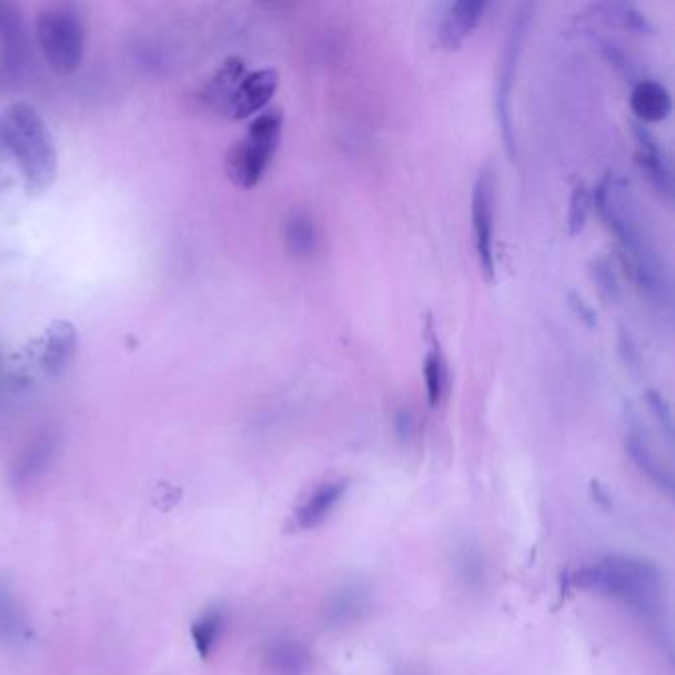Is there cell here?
<instances>
[{
  "mask_svg": "<svg viewBox=\"0 0 675 675\" xmlns=\"http://www.w3.org/2000/svg\"><path fill=\"white\" fill-rule=\"evenodd\" d=\"M0 147L19 164L30 192H44L56 181L58 153L44 119L32 105L12 103L0 115Z\"/></svg>",
  "mask_w": 675,
  "mask_h": 675,
  "instance_id": "7a4b0ae2",
  "label": "cell"
},
{
  "mask_svg": "<svg viewBox=\"0 0 675 675\" xmlns=\"http://www.w3.org/2000/svg\"><path fill=\"white\" fill-rule=\"evenodd\" d=\"M495 169L485 163L475 177L472 191V224H474L475 250L482 278L487 283H495Z\"/></svg>",
  "mask_w": 675,
  "mask_h": 675,
  "instance_id": "52a82bcc",
  "label": "cell"
},
{
  "mask_svg": "<svg viewBox=\"0 0 675 675\" xmlns=\"http://www.w3.org/2000/svg\"><path fill=\"white\" fill-rule=\"evenodd\" d=\"M571 581L584 593L614 598L639 612L652 611L659 594L656 566L624 555H611L598 563L583 566Z\"/></svg>",
  "mask_w": 675,
  "mask_h": 675,
  "instance_id": "3957f363",
  "label": "cell"
},
{
  "mask_svg": "<svg viewBox=\"0 0 675 675\" xmlns=\"http://www.w3.org/2000/svg\"><path fill=\"white\" fill-rule=\"evenodd\" d=\"M264 664L272 675H310L311 652L300 639H270L264 648Z\"/></svg>",
  "mask_w": 675,
  "mask_h": 675,
  "instance_id": "4fadbf2b",
  "label": "cell"
},
{
  "mask_svg": "<svg viewBox=\"0 0 675 675\" xmlns=\"http://www.w3.org/2000/svg\"><path fill=\"white\" fill-rule=\"evenodd\" d=\"M226 626V614L220 608H210L204 612L199 621H194L191 628L192 642L199 656L209 657L212 649L216 648L220 636Z\"/></svg>",
  "mask_w": 675,
  "mask_h": 675,
  "instance_id": "44dd1931",
  "label": "cell"
},
{
  "mask_svg": "<svg viewBox=\"0 0 675 675\" xmlns=\"http://www.w3.org/2000/svg\"><path fill=\"white\" fill-rule=\"evenodd\" d=\"M568 308H571V311L575 313L578 320L583 321L586 328H596V323H598L596 311L588 303L584 302L583 295H578L576 292L568 293Z\"/></svg>",
  "mask_w": 675,
  "mask_h": 675,
  "instance_id": "83f0119b",
  "label": "cell"
},
{
  "mask_svg": "<svg viewBox=\"0 0 675 675\" xmlns=\"http://www.w3.org/2000/svg\"><path fill=\"white\" fill-rule=\"evenodd\" d=\"M283 115L280 110L262 111L248 125L244 138L230 149L226 171L234 184L254 189L274 159L282 139Z\"/></svg>",
  "mask_w": 675,
  "mask_h": 675,
  "instance_id": "277c9868",
  "label": "cell"
},
{
  "mask_svg": "<svg viewBox=\"0 0 675 675\" xmlns=\"http://www.w3.org/2000/svg\"><path fill=\"white\" fill-rule=\"evenodd\" d=\"M593 206V194L584 183L575 184L568 201V214H566V229L568 236H578L586 226V220Z\"/></svg>",
  "mask_w": 675,
  "mask_h": 675,
  "instance_id": "d4e9b609",
  "label": "cell"
},
{
  "mask_svg": "<svg viewBox=\"0 0 675 675\" xmlns=\"http://www.w3.org/2000/svg\"><path fill=\"white\" fill-rule=\"evenodd\" d=\"M246 75V68L244 62L238 60V58H230L226 60V64L220 68V72L216 73L214 82L210 85V100L216 101L219 105H226L230 93L236 90L238 82Z\"/></svg>",
  "mask_w": 675,
  "mask_h": 675,
  "instance_id": "cb8c5ba5",
  "label": "cell"
},
{
  "mask_svg": "<svg viewBox=\"0 0 675 675\" xmlns=\"http://www.w3.org/2000/svg\"><path fill=\"white\" fill-rule=\"evenodd\" d=\"M646 402H648L652 414L656 416L659 429L666 432L667 439H672V434H674V420H672V409H669L666 399L662 396V393L649 389L648 393H646Z\"/></svg>",
  "mask_w": 675,
  "mask_h": 675,
  "instance_id": "4316f807",
  "label": "cell"
},
{
  "mask_svg": "<svg viewBox=\"0 0 675 675\" xmlns=\"http://www.w3.org/2000/svg\"><path fill=\"white\" fill-rule=\"evenodd\" d=\"M591 274H593L594 282L598 283L601 292L608 298V300H621V285L614 274V268L608 258H596L593 264H591Z\"/></svg>",
  "mask_w": 675,
  "mask_h": 675,
  "instance_id": "484cf974",
  "label": "cell"
},
{
  "mask_svg": "<svg viewBox=\"0 0 675 675\" xmlns=\"http://www.w3.org/2000/svg\"><path fill=\"white\" fill-rule=\"evenodd\" d=\"M626 450H628L632 462L638 466L639 472L654 482L657 487L672 492L674 490V477L669 470L657 462L656 454L649 450L648 442L639 434V430H629L626 439Z\"/></svg>",
  "mask_w": 675,
  "mask_h": 675,
  "instance_id": "d6986e66",
  "label": "cell"
},
{
  "mask_svg": "<svg viewBox=\"0 0 675 675\" xmlns=\"http://www.w3.org/2000/svg\"><path fill=\"white\" fill-rule=\"evenodd\" d=\"M424 381H426V396L432 409H436L440 402L444 401L447 393V384H450V371H447V361L440 343L432 338V347L426 353L424 359Z\"/></svg>",
  "mask_w": 675,
  "mask_h": 675,
  "instance_id": "ffe728a7",
  "label": "cell"
},
{
  "mask_svg": "<svg viewBox=\"0 0 675 675\" xmlns=\"http://www.w3.org/2000/svg\"><path fill=\"white\" fill-rule=\"evenodd\" d=\"M38 47L58 75H70L82 66L85 30L72 7H50L37 22Z\"/></svg>",
  "mask_w": 675,
  "mask_h": 675,
  "instance_id": "5b68a950",
  "label": "cell"
},
{
  "mask_svg": "<svg viewBox=\"0 0 675 675\" xmlns=\"http://www.w3.org/2000/svg\"><path fill=\"white\" fill-rule=\"evenodd\" d=\"M0 642L14 649L32 642L27 611L7 578H0Z\"/></svg>",
  "mask_w": 675,
  "mask_h": 675,
  "instance_id": "7c38bea8",
  "label": "cell"
},
{
  "mask_svg": "<svg viewBox=\"0 0 675 675\" xmlns=\"http://www.w3.org/2000/svg\"><path fill=\"white\" fill-rule=\"evenodd\" d=\"M487 2L484 0H457L447 7L436 30V42L442 50H460L484 19Z\"/></svg>",
  "mask_w": 675,
  "mask_h": 675,
  "instance_id": "8fae6325",
  "label": "cell"
},
{
  "mask_svg": "<svg viewBox=\"0 0 675 675\" xmlns=\"http://www.w3.org/2000/svg\"><path fill=\"white\" fill-rule=\"evenodd\" d=\"M594 12H601V14H603V17H598V19H604L606 22H611V24L614 22V24L626 28V30H632V32H636V34H652V24H649V20L646 19V14L639 12L636 7L626 4V2L596 4V7H594Z\"/></svg>",
  "mask_w": 675,
  "mask_h": 675,
  "instance_id": "7402d4cb",
  "label": "cell"
},
{
  "mask_svg": "<svg viewBox=\"0 0 675 675\" xmlns=\"http://www.w3.org/2000/svg\"><path fill=\"white\" fill-rule=\"evenodd\" d=\"M345 492H347V482H329L320 485L295 513L298 525L302 530L320 527L338 507L339 502L345 497Z\"/></svg>",
  "mask_w": 675,
  "mask_h": 675,
  "instance_id": "e0dca14e",
  "label": "cell"
},
{
  "mask_svg": "<svg viewBox=\"0 0 675 675\" xmlns=\"http://www.w3.org/2000/svg\"><path fill=\"white\" fill-rule=\"evenodd\" d=\"M621 351L624 361L629 366H638V351H636V345H634V339L629 335V331H626L624 328H621Z\"/></svg>",
  "mask_w": 675,
  "mask_h": 675,
  "instance_id": "f1b7e54d",
  "label": "cell"
},
{
  "mask_svg": "<svg viewBox=\"0 0 675 675\" xmlns=\"http://www.w3.org/2000/svg\"><path fill=\"white\" fill-rule=\"evenodd\" d=\"M27 64V38L14 7L0 2V82H17Z\"/></svg>",
  "mask_w": 675,
  "mask_h": 675,
  "instance_id": "30bf717a",
  "label": "cell"
},
{
  "mask_svg": "<svg viewBox=\"0 0 675 675\" xmlns=\"http://www.w3.org/2000/svg\"><path fill=\"white\" fill-rule=\"evenodd\" d=\"M56 454V439L52 434H42L34 442H30L22 454L17 457L10 480L17 487L32 485L42 475L47 474L48 466L52 464Z\"/></svg>",
  "mask_w": 675,
  "mask_h": 675,
  "instance_id": "5bb4252c",
  "label": "cell"
},
{
  "mask_svg": "<svg viewBox=\"0 0 675 675\" xmlns=\"http://www.w3.org/2000/svg\"><path fill=\"white\" fill-rule=\"evenodd\" d=\"M531 7L521 4L513 14L505 48H503L502 62H500V75H497V90H495V111H497V123L502 133L503 143L507 149V155L517 157V139H515V125H513V85L517 78L521 54H523V42L530 27Z\"/></svg>",
  "mask_w": 675,
  "mask_h": 675,
  "instance_id": "8992f818",
  "label": "cell"
},
{
  "mask_svg": "<svg viewBox=\"0 0 675 675\" xmlns=\"http://www.w3.org/2000/svg\"><path fill=\"white\" fill-rule=\"evenodd\" d=\"M283 240L288 252L300 260H310L318 254L320 248V232L310 212L303 209H293L285 219Z\"/></svg>",
  "mask_w": 675,
  "mask_h": 675,
  "instance_id": "ac0fdd59",
  "label": "cell"
},
{
  "mask_svg": "<svg viewBox=\"0 0 675 675\" xmlns=\"http://www.w3.org/2000/svg\"><path fill=\"white\" fill-rule=\"evenodd\" d=\"M629 108L642 125L659 123L672 113V95L664 83L642 80L629 93Z\"/></svg>",
  "mask_w": 675,
  "mask_h": 675,
  "instance_id": "9a60e30c",
  "label": "cell"
},
{
  "mask_svg": "<svg viewBox=\"0 0 675 675\" xmlns=\"http://www.w3.org/2000/svg\"><path fill=\"white\" fill-rule=\"evenodd\" d=\"M78 335L72 323L68 321H54L42 339V366L47 373H64L68 365L72 363L75 353Z\"/></svg>",
  "mask_w": 675,
  "mask_h": 675,
  "instance_id": "2e32d148",
  "label": "cell"
},
{
  "mask_svg": "<svg viewBox=\"0 0 675 675\" xmlns=\"http://www.w3.org/2000/svg\"><path fill=\"white\" fill-rule=\"evenodd\" d=\"M632 133L638 143L636 151V163L642 173L648 177L649 184L662 194L666 201L674 197V171L667 157L666 149L657 141L656 135L642 123H632Z\"/></svg>",
  "mask_w": 675,
  "mask_h": 675,
  "instance_id": "9c48e42d",
  "label": "cell"
},
{
  "mask_svg": "<svg viewBox=\"0 0 675 675\" xmlns=\"http://www.w3.org/2000/svg\"><path fill=\"white\" fill-rule=\"evenodd\" d=\"M593 202L601 212L606 226L616 234L624 254L629 260V272L639 290L657 305L672 303L669 274L652 238L639 219L634 197L626 181L616 174H606L594 189Z\"/></svg>",
  "mask_w": 675,
  "mask_h": 675,
  "instance_id": "6da1fadb",
  "label": "cell"
},
{
  "mask_svg": "<svg viewBox=\"0 0 675 675\" xmlns=\"http://www.w3.org/2000/svg\"><path fill=\"white\" fill-rule=\"evenodd\" d=\"M280 85V75L272 68L250 72L238 82L236 90L230 93L224 110L232 119H248L264 110L272 101Z\"/></svg>",
  "mask_w": 675,
  "mask_h": 675,
  "instance_id": "ba28073f",
  "label": "cell"
},
{
  "mask_svg": "<svg viewBox=\"0 0 675 675\" xmlns=\"http://www.w3.org/2000/svg\"><path fill=\"white\" fill-rule=\"evenodd\" d=\"M366 593L361 586H345L341 593L331 598L328 608V618L333 624H347L355 621L361 612L365 611Z\"/></svg>",
  "mask_w": 675,
  "mask_h": 675,
  "instance_id": "603a6c76",
  "label": "cell"
}]
</instances>
